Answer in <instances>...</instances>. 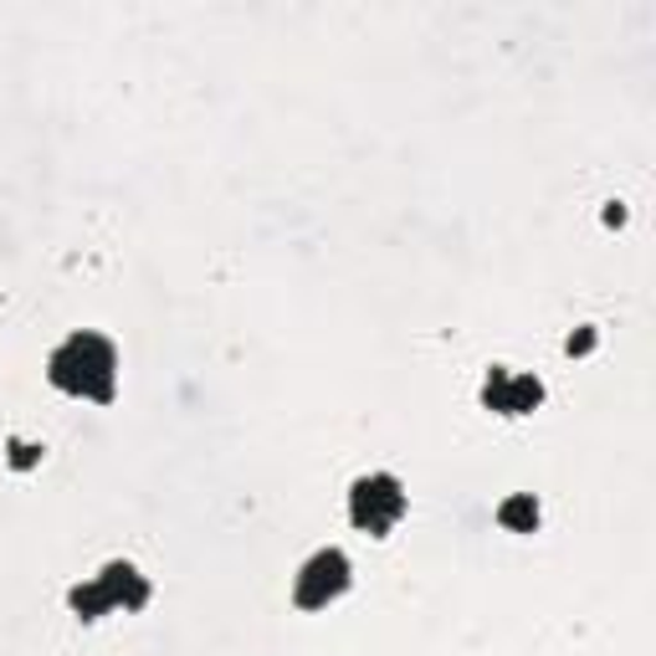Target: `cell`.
Returning a JSON list of instances; mask_svg holds the SVG:
<instances>
[{"instance_id": "6da1fadb", "label": "cell", "mask_w": 656, "mask_h": 656, "mask_svg": "<svg viewBox=\"0 0 656 656\" xmlns=\"http://www.w3.org/2000/svg\"><path fill=\"white\" fill-rule=\"evenodd\" d=\"M46 385L67 401L113 405L119 401V343L98 328H73L46 354Z\"/></svg>"}, {"instance_id": "7a4b0ae2", "label": "cell", "mask_w": 656, "mask_h": 656, "mask_svg": "<svg viewBox=\"0 0 656 656\" xmlns=\"http://www.w3.org/2000/svg\"><path fill=\"white\" fill-rule=\"evenodd\" d=\"M343 507H349V523L359 534L390 538L411 513V492H405V482L395 472H359L349 482V503Z\"/></svg>"}, {"instance_id": "3957f363", "label": "cell", "mask_w": 656, "mask_h": 656, "mask_svg": "<svg viewBox=\"0 0 656 656\" xmlns=\"http://www.w3.org/2000/svg\"><path fill=\"white\" fill-rule=\"evenodd\" d=\"M349 590H354V559H349L339 544L314 549L298 565V575H293V605H298L303 615H318V611H328V605H339Z\"/></svg>"}, {"instance_id": "277c9868", "label": "cell", "mask_w": 656, "mask_h": 656, "mask_svg": "<svg viewBox=\"0 0 656 656\" xmlns=\"http://www.w3.org/2000/svg\"><path fill=\"white\" fill-rule=\"evenodd\" d=\"M544 380L528 370H513V364H488V374H482V390H478V401L482 411H492V416H507V420H518V416H534L538 405H544Z\"/></svg>"}, {"instance_id": "5b68a950", "label": "cell", "mask_w": 656, "mask_h": 656, "mask_svg": "<svg viewBox=\"0 0 656 656\" xmlns=\"http://www.w3.org/2000/svg\"><path fill=\"white\" fill-rule=\"evenodd\" d=\"M92 584H98V595H103L108 615H134V611H144V605L154 600L150 575H144L134 559H108V565L92 575Z\"/></svg>"}, {"instance_id": "8992f818", "label": "cell", "mask_w": 656, "mask_h": 656, "mask_svg": "<svg viewBox=\"0 0 656 656\" xmlns=\"http://www.w3.org/2000/svg\"><path fill=\"white\" fill-rule=\"evenodd\" d=\"M492 518H498V528H503V534H538V523H544V507H538L534 492H507Z\"/></svg>"}, {"instance_id": "52a82bcc", "label": "cell", "mask_w": 656, "mask_h": 656, "mask_svg": "<svg viewBox=\"0 0 656 656\" xmlns=\"http://www.w3.org/2000/svg\"><path fill=\"white\" fill-rule=\"evenodd\" d=\"M0 457H6V467H11L15 478L21 472H36V467L46 462V441H31V436H6V447H0Z\"/></svg>"}, {"instance_id": "ba28073f", "label": "cell", "mask_w": 656, "mask_h": 656, "mask_svg": "<svg viewBox=\"0 0 656 656\" xmlns=\"http://www.w3.org/2000/svg\"><path fill=\"white\" fill-rule=\"evenodd\" d=\"M67 611H73L83 626H98V621L108 615V605H103V595H98V584L77 580V584H67Z\"/></svg>"}, {"instance_id": "9c48e42d", "label": "cell", "mask_w": 656, "mask_h": 656, "mask_svg": "<svg viewBox=\"0 0 656 656\" xmlns=\"http://www.w3.org/2000/svg\"><path fill=\"white\" fill-rule=\"evenodd\" d=\"M600 349V328L595 324H580V328H569L565 334V354L569 359H590Z\"/></svg>"}, {"instance_id": "30bf717a", "label": "cell", "mask_w": 656, "mask_h": 656, "mask_svg": "<svg viewBox=\"0 0 656 656\" xmlns=\"http://www.w3.org/2000/svg\"><path fill=\"white\" fill-rule=\"evenodd\" d=\"M600 221H605V226H626V221H631V210L621 206V200H605V210H600Z\"/></svg>"}]
</instances>
